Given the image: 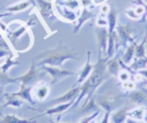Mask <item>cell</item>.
Segmentation results:
<instances>
[{"label":"cell","mask_w":147,"mask_h":123,"mask_svg":"<svg viewBox=\"0 0 147 123\" xmlns=\"http://www.w3.org/2000/svg\"><path fill=\"white\" fill-rule=\"evenodd\" d=\"M129 109L127 107H123L119 111L113 114L111 117L112 123H123L126 120L127 112Z\"/></svg>","instance_id":"cell-9"},{"label":"cell","mask_w":147,"mask_h":123,"mask_svg":"<svg viewBox=\"0 0 147 123\" xmlns=\"http://www.w3.org/2000/svg\"><path fill=\"white\" fill-rule=\"evenodd\" d=\"M144 119L145 122L147 123V112H146V114H145L144 116Z\"/></svg>","instance_id":"cell-31"},{"label":"cell","mask_w":147,"mask_h":123,"mask_svg":"<svg viewBox=\"0 0 147 123\" xmlns=\"http://www.w3.org/2000/svg\"><path fill=\"white\" fill-rule=\"evenodd\" d=\"M147 63V58H140V59L137 60L136 63L134 64L133 67L135 69H142V68H144L146 66Z\"/></svg>","instance_id":"cell-18"},{"label":"cell","mask_w":147,"mask_h":123,"mask_svg":"<svg viewBox=\"0 0 147 123\" xmlns=\"http://www.w3.org/2000/svg\"><path fill=\"white\" fill-rule=\"evenodd\" d=\"M50 123H59V122H53V120H51V119L50 120ZM67 123H70V122H67Z\"/></svg>","instance_id":"cell-32"},{"label":"cell","mask_w":147,"mask_h":123,"mask_svg":"<svg viewBox=\"0 0 147 123\" xmlns=\"http://www.w3.org/2000/svg\"><path fill=\"white\" fill-rule=\"evenodd\" d=\"M7 54V52L4 51V50H0V58L2 57V56H5V55Z\"/></svg>","instance_id":"cell-27"},{"label":"cell","mask_w":147,"mask_h":123,"mask_svg":"<svg viewBox=\"0 0 147 123\" xmlns=\"http://www.w3.org/2000/svg\"><path fill=\"white\" fill-rule=\"evenodd\" d=\"M128 79V75L126 74V73H122L121 75V79L123 81H126V79Z\"/></svg>","instance_id":"cell-26"},{"label":"cell","mask_w":147,"mask_h":123,"mask_svg":"<svg viewBox=\"0 0 147 123\" xmlns=\"http://www.w3.org/2000/svg\"><path fill=\"white\" fill-rule=\"evenodd\" d=\"M106 37H107V33H106V30L105 29H102L101 31L99 33V40L102 46H103L105 48L106 47Z\"/></svg>","instance_id":"cell-19"},{"label":"cell","mask_w":147,"mask_h":123,"mask_svg":"<svg viewBox=\"0 0 147 123\" xmlns=\"http://www.w3.org/2000/svg\"><path fill=\"white\" fill-rule=\"evenodd\" d=\"M45 69L54 78L55 80L56 79H61L63 77H65L67 76L74 74V73L71 71H69L67 70H62V69H56V68H50V67H45Z\"/></svg>","instance_id":"cell-6"},{"label":"cell","mask_w":147,"mask_h":123,"mask_svg":"<svg viewBox=\"0 0 147 123\" xmlns=\"http://www.w3.org/2000/svg\"><path fill=\"white\" fill-rule=\"evenodd\" d=\"M144 112L145 110L143 107L136 108V109H133L131 111H129L127 112V116L130 117L133 119L142 120H143L144 116Z\"/></svg>","instance_id":"cell-12"},{"label":"cell","mask_w":147,"mask_h":123,"mask_svg":"<svg viewBox=\"0 0 147 123\" xmlns=\"http://www.w3.org/2000/svg\"><path fill=\"white\" fill-rule=\"evenodd\" d=\"M100 113V111H98L97 112H95L94 114H93L92 115H90V116H88V117H86V118H83V120H82L81 121H80L79 123H89L90 122V121L93 120V119H94L95 118H96V116H97L98 114Z\"/></svg>","instance_id":"cell-23"},{"label":"cell","mask_w":147,"mask_h":123,"mask_svg":"<svg viewBox=\"0 0 147 123\" xmlns=\"http://www.w3.org/2000/svg\"><path fill=\"white\" fill-rule=\"evenodd\" d=\"M80 89H81L80 87L74 88V89H71V90L69 91L66 94H65L63 96H60V97L57 98V99H53L51 102V103L53 104V105H60V104L67 103V102L75 100L76 98L78 96L79 93L80 92Z\"/></svg>","instance_id":"cell-2"},{"label":"cell","mask_w":147,"mask_h":123,"mask_svg":"<svg viewBox=\"0 0 147 123\" xmlns=\"http://www.w3.org/2000/svg\"><path fill=\"white\" fill-rule=\"evenodd\" d=\"M109 24H110V32L111 33L115 26V23H116V17H115V14L113 12H111L110 14H109Z\"/></svg>","instance_id":"cell-21"},{"label":"cell","mask_w":147,"mask_h":123,"mask_svg":"<svg viewBox=\"0 0 147 123\" xmlns=\"http://www.w3.org/2000/svg\"><path fill=\"white\" fill-rule=\"evenodd\" d=\"M142 73L144 75V76H145L146 77H147V71H146V70L143 71L142 72Z\"/></svg>","instance_id":"cell-30"},{"label":"cell","mask_w":147,"mask_h":123,"mask_svg":"<svg viewBox=\"0 0 147 123\" xmlns=\"http://www.w3.org/2000/svg\"><path fill=\"white\" fill-rule=\"evenodd\" d=\"M74 101L75 100H73L70 102H67V103L60 104V105H58L57 106L55 107L47 109V110L46 111V112H45L43 115H40V116H42V115H55V114H58V113H60V112H65V111L67 110L68 108H70V107L73 105V104L74 103ZM40 116L37 117V118H39V117H40Z\"/></svg>","instance_id":"cell-5"},{"label":"cell","mask_w":147,"mask_h":123,"mask_svg":"<svg viewBox=\"0 0 147 123\" xmlns=\"http://www.w3.org/2000/svg\"><path fill=\"white\" fill-rule=\"evenodd\" d=\"M69 58H73V56H70V55L57 53L56 55H53V56L46 58L45 60H43L42 63H47V64L52 65V66H61L63 62Z\"/></svg>","instance_id":"cell-3"},{"label":"cell","mask_w":147,"mask_h":123,"mask_svg":"<svg viewBox=\"0 0 147 123\" xmlns=\"http://www.w3.org/2000/svg\"><path fill=\"white\" fill-rule=\"evenodd\" d=\"M37 79V71L33 68H32L25 75L17 79V80H21V82H22L23 86H29L32 85L34 83H35Z\"/></svg>","instance_id":"cell-4"},{"label":"cell","mask_w":147,"mask_h":123,"mask_svg":"<svg viewBox=\"0 0 147 123\" xmlns=\"http://www.w3.org/2000/svg\"><path fill=\"white\" fill-rule=\"evenodd\" d=\"M130 99L132 103L136 104V105H142L146 102L147 95L143 92L136 91L131 94Z\"/></svg>","instance_id":"cell-7"},{"label":"cell","mask_w":147,"mask_h":123,"mask_svg":"<svg viewBox=\"0 0 147 123\" xmlns=\"http://www.w3.org/2000/svg\"><path fill=\"white\" fill-rule=\"evenodd\" d=\"M34 119L35 118H32L30 120H22L20 119L15 115H8L3 118L1 123H36L37 121Z\"/></svg>","instance_id":"cell-10"},{"label":"cell","mask_w":147,"mask_h":123,"mask_svg":"<svg viewBox=\"0 0 147 123\" xmlns=\"http://www.w3.org/2000/svg\"><path fill=\"white\" fill-rule=\"evenodd\" d=\"M49 94V87L46 85L40 86L36 89L34 94L39 100H43L47 97Z\"/></svg>","instance_id":"cell-11"},{"label":"cell","mask_w":147,"mask_h":123,"mask_svg":"<svg viewBox=\"0 0 147 123\" xmlns=\"http://www.w3.org/2000/svg\"><path fill=\"white\" fill-rule=\"evenodd\" d=\"M98 110V106L96 104V99L94 97L89 99L88 102L83 105V107L82 111L83 112H94V111Z\"/></svg>","instance_id":"cell-13"},{"label":"cell","mask_w":147,"mask_h":123,"mask_svg":"<svg viewBox=\"0 0 147 123\" xmlns=\"http://www.w3.org/2000/svg\"><path fill=\"white\" fill-rule=\"evenodd\" d=\"M17 80V79H10L8 76H6V75L4 74V73L0 71V86L7 84L9 83H13V82H15Z\"/></svg>","instance_id":"cell-16"},{"label":"cell","mask_w":147,"mask_h":123,"mask_svg":"<svg viewBox=\"0 0 147 123\" xmlns=\"http://www.w3.org/2000/svg\"><path fill=\"white\" fill-rule=\"evenodd\" d=\"M91 69H92V66L91 65L89 64V60H88L87 63V64H86V66H85V68L83 69V71H82L80 78H79V79H78V81L77 83H81V82H83V81L86 79V78L87 77L88 75L90 73Z\"/></svg>","instance_id":"cell-15"},{"label":"cell","mask_w":147,"mask_h":123,"mask_svg":"<svg viewBox=\"0 0 147 123\" xmlns=\"http://www.w3.org/2000/svg\"><path fill=\"white\" fill-rule=\"evenodd\" d=\"M16 63H17L16 62H13L12 60H10V58L7 59V63H6L4 66H1V69L2 70V71H3V73H5V72L7 71V69H8L10 66H12V65H14V64H16Z\"/></svg>","instance_id":"cell-24"},{"label":"cell","mask_w":147,"mask_h":123,"mask_svg":"<svg viewBox=\"0 0 147 123\" xmlns=\"http://www.w3.org/2000/svg\"><path fill=\"white\" fill-rule=\"evenodd\" d=\"M134 52V48L133 46L129 48V50H128V51H127V53H126V55H125V58H124L125 61L129 62V60H130L132 58V57H133Z\"/></svg>","instance_id":"cell-22"},{"label":"cell","mask_w":147,"mask_h":123,"mask_svg":"<svg viewBox=\"0 0 147 123\" xmlns=\"http://www.w3.org/2000/svg\"><path fill=\"white\" fill-rule=\"evenodd\" d=\"M11 97H9L8 99L7 104L5 106H8V105H11V106L16 107H20L22 105H23V101L22 99L17 96H14V95H11Z\"/></svg>","instance_id":"cell-14"},{"label":"cell","mask_w":147,"mask_h":123,"mask_svg":"<svg viewBox=\"0 0 147 123\" xmlns=\"http://www.w3.org/2000/svg\"><path fill=\"white\" fill-rule=\"evenodd\" d=\"M144 43L139 45L136 48V56L138 58H144L145 56V49L144 47Z\"/></svg>","instance_id":"cell-20"},{"label":"cell","mask_w":147,"mask_h":123,"mask_svg":"<svg viewBox=\"0 0 147 123\" xmlns=\"http://www.w3.org/2000/svg\"><path fill=\"white\" fill-rule=\"evenodd\" d=\"M96 101H97L98 104L100 105L106 112L110 113L117 106L119 99L117 96L110 95V96H106L103 98L102 97L96 99Z\"/></svg>","instance_id":"cell-1"},{"label":"cell","mask_w":147,"mask_h":123,"mask_svg":"<svg viewBox=\"0 0 147 123\" xmlns=\"http://www.w3.org/2000/svg\"><path fill=\"white\" fill-rule=\"evenodd\" d=\"M146 43H147V40H146Z\"/></svg>","instance_id":"cell-33"},{"label":"cell","mask_w":147,"mask_h":123,"mask_svg":"<svg viewBox=\"0 0 147 123\" xmlns=\"http://www.w3.org/2000/svg\"><path fill=\"white\" fill-rule=\"evenodd\" d=\"M118 69H119V66H118V63L116 62H113L110 66V71L111 73H115L116 74L118 72Z\"/></svg>","instance_id":"cell-25"},{"label":"cell","mask_w":147,"mask_h":123,"mask_svg":"<svg viewBox=\"0 0 147 123\" xmlns=\"http://www.w3.org/2000/svg\"><path fill=\"white\" fill-rule=\"evenodd\" d=\"M126 123H138V122H136V121L133 120L131 119H128L127 120H126Z\"/></svg>","instance_id":"cell-28"},{"label":"cell","mask_w":147,"mask_h":123,"mask_svg":"<svg viewBox=\"0 0 147 123\" xmlns=\"http://www.w3.org/2000/svg\"><path fill=\"white\" fill-rule=\"evenodd\" d=\"M3 96H4V93H3V91H2V89H0V99H2Z\"/></svg>","instance_id":"cell-29"},{"label":"cell","mask_w":147,"mask_h":123,"mask_svg":"<svg viewBox=\"0 0 147 123\" xmlns=\"http://www.w3.org/2000/svg\"><path fill=\"white\" fill-rule=\"evenodd\" d=\"M30 90L31 88L28 87V86H22V89L17 93L12 94L14 96H17L20 97V99H24V100L28 101L32 105H34V102L32 100V98L31 96V93H30Z\"/></svg>","instance_id":"cell-8"},{"label":"cell","mask_w":147,"mask_h":123,"mask_svg":"<svg viewBox=\"0 0 147 123\" xmlns=\"http://www.w3.org/2000/svg\"><path fill=\"white\" fill-rule=\"evenodd\" d=\"M29 6V3L28 2H24L22 3V4H17V5L13 6V7H9L7 9V10L11 12H18V11H21V10H24L25 8H27V7Z\"/></svg>","instance_id":"cell-17"}]
</instances>
